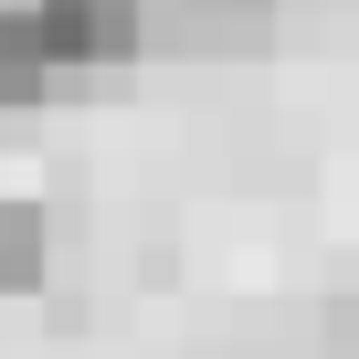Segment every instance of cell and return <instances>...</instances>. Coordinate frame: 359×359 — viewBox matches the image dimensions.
Returning <instances> with one entry per match:
<instances>
[{
    "instance_id": "obj_3",
    "label": "cell",
    "mask_w": 359,
    "mask_h": 359,
    "mask_svg": "<svg viewBox=\"0 0 359 359\" xmlns=\"http://www.w3.org/2000/svg\"><path fill=\"white\" fill-rule=\"evenodd\" d=\"M53 74H64V64H53V43L11 11V0H0V116L43 106V95H53Z\"/></svg>"
},
{
    "instance_id": "obj_1",
    "label": "cell",
    "mask_w": 359,
    "mask_h": 359,
    "mask_svg": "<svg viewBox=\"0 0 359 359\" xmlns=\"http://www.w3.org/2000/svg\"><path fill=\"white\" fill-rule=\"evenodd\" d=\"M11 11L53 43V64H116L148 43V0H11Z\"/></svg>"
},
{
    "instance_id": "obj_5",
    "label": "cell",
    "mask_w": 359,
    "mask_h": 359,
    "mask_svg": "<svg viewBox=\"0 0 359 359\" xmlns=\"http://www.w3.org/2000/svg\"><path fill=\"white\" fill-rule=\"evenodd\" d=\"M338 359H359V296L338 306Z\"/></svg>"
},
{
    "instance_id": "obj_2",
    "label": "cell",
    "mask_w": 359,
    "mask_h": 359,
    "mask_svg": "<svg viewBox=\"0 0 359 359\" xmlns=\"http://www.w3.org/2000/svg\"><path fill=\"white\" fill-rule=\"evenodd\" d=\"M275 32V0H148L158 53H254Z\"/></svg>"
},
{
    "instance_id": "obj_4",
    "label": "cell",
    "mask_w": 359,
    "mask_h": 359,
    "mask_svg": "<svg viewBox=\"0 0 359 359\" xmlns=\"http://www.w3.org/2000/svg\"><path fill=\"white\" fill-rule=\"evenodd\" d=\"M43 264H53V222H43V201H0V296H32Z\"/></svg>"
}]
</instances>
